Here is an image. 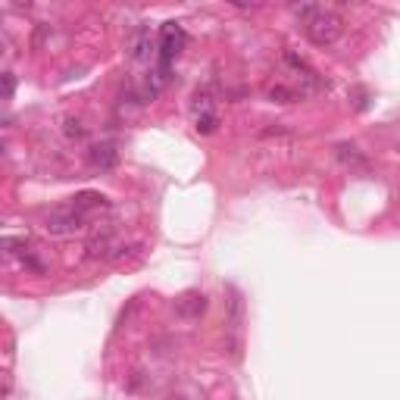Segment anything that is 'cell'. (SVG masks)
Wrapping results in <instances>:
<instances>
[{"label": "cell", "instance_id": "cell-1", "mask_svg": "<svg viewBox=\"0 0 400 400\" xmlns=\"http://www.w3.org/2000/svg\"><path fill=\"white\" fill-rule=\"evenodd\" d=\"M188 44V31L178 22H163L159 25V38H157V76L159 82H166L172 72V63L178 59V53Z\"/></svg>", "mask_w": 400, "mask_h": 400}, {"label": "cell", "instance_id": "cell-2", "mask_svg": "<svg viewBox=\"0 0 400 400\" xmlns=\"http://www.w3.org/2000/svg\"><path fill=\"white\" fill-rule=\"evenodd\" d=\"M303 29H306V38H310L316 48H329V44H335L338 38H341L344 22H341V16H338L335 10L316 6V13L303 19Z\"/></svg>", "mask_w": 400, "mask_h": 400}, {"label": "cell", "instance_id": "cell-3", "mask_svg": "<svg viewBox=\"0 0 400 400\" xmlns=\"http://www.w3.org/2000/svg\"><path fill=\"white\" fill-rule=\"evenodd\" d=\"M85 222H88V216H82V213H76L69 206V210L50 213V216L44 219V231L53 235V238H66V235H76V231H82Z\"/></svg>", "mask_w": 400, "mask_h": 400}, {"label": "cell", "instance_id": "cell-4", "mask_svg": "<svg viewBox=\"0 0 400 400\" xmlns=\"http://www.w3.org/2000/svg\"><path fill=\"white\" fill-rule=\"evenodd\" d=\"M129 57L135 59V63H150V59H157V41H153V35H150L148 25H141V29L131 35Z\"/></svg>", "mask_w": 400, "mask_h": 400}, {"label": "cell", "instance_id": "cell-5", "mask_svg": "<svg viewBox=\"0 0 400 400\" xmlns=\"http://www.w3.org/2000/svg\"><path fill=\"white\" fill-rule=\"evenodd\" d=\"M119 159V150L113 141H100L94 148H88V166H94V169H113Z\"/></svg>", "mask_w": 400, "mask_h": 400}, {"label": "cell", "instance_id": "cell-6", "mask_svg": "<svg viewBox=\"0 0 400 400\" xmlns=\"http://www.w3.org/2000/svg\"><path fill=\"white\" fill-rule=\"evenodd\" d=\"M176 313H178L182 319H197V316H203V313H206V297L197 294V291H191V294L178 297Z\"/></svg>", "mask_w": 400, "mask_h": 400}, {"label": "cell", "instance_id": "cell-7", "mask_svg": "<svg viewBox=\"0 0 400 400\" xmlns=\"http://www.w3.org/2000/svg\"><path fill=\"white\" fill-rule=\"evenodd\" d=\"M103 206H110V200L103 194H97V191H82V194L72 197V210L82 213V216H88V213H94V210H103Z\"/></svg>", "mask_w": 400, "mask_h": 400}, {"label": "cell", "instance_id": "cell-8", "mask_svg": "<svg viewBox=\"0 0 400 400\" xmlns=\"http://www.w3.org/2000/svg\"><path fill=\"white\" fill-rule=\"evenodd\" d=\"M113 235L110 231H97L88 244H85V257L88 259H100V257H113Z\"/></svg>", "mask_w": 400, "mask_h": 400}, {"label": "cell", "instance_id": "cell-9", "mask_svg": "<svg viewBox=\"0 0 400 400\" xmlns=\"http://www.w3.org/2000/svg\"><path fill=\"white\" fill-rule=\"evenodd\" d=\"M229 325H231V331H238L241 329V316H244V303H241V294L238 291H231V300H229Z\"/></svg>", "mask_w": 400, "mask_h": 400}, {"label": "cell", "instance_id": "cell-10", "mask_svg": "<svg viewBox=\"0 0 400 400\" xmlns=\"http://www.w3.org/2000/svg\"><path fill=\"white\" fill-rule=\"evenodd\" d=\"M338 159H341V163H348V166H357V169H366V159L357 153V148H348V144H341V148H338Z\"/></svg>", "mask_w": 400, "mask_h": 400}, {"label": "cell", "instance_id": "cell-11", "mask_svg": "<svg viewBox=\"0 0 400 400\" xmlns=\"http://www.w3.org/2000/svg\"><path fill=\"white\" fill-rule=\"evenodd\" d=\"M63 131H66V138H69V141H85V138H88V129H85L78 119H66Z\"/></svg>", "mask_w": 400, "mask_h": 400}, {"label": "cell", "instance_id": "cell-12", "mask_svg": "<svg viewBox=\"0 0 400 400\" xmlns=\"http://www.w3.org/2000/svg\"><path fill=\"white\" fill-rule=\"evenodd\" d=\"M266 97L269 100H276V103H294L297 94L291 88H285V85H272L269 91H266Z\"/></svg>", "mask_w": 400, "mask_h": 400}, {"label": "cell", "instance_id": "cell-13", "mask_svg": "<svg viewBox=\"0 0 400 400\" xmlns=\"http://www.w3.org/2000/svg\"><path fill=\"white\" fill-rule=\"evenodd\" d=\"M13 94H16V76L3 72V100H13Z\"/></svg>", "mask_w": 400, "mask_h": 400}, {"label": "cell", "instance_id": "cell-14", "mask_svg": "<svg viewBox=\"0 0 400 400\" xmlns=\"http://www.w3.org/2000/svg\"><path fill=\"white\" fill-rule=\"evenodd\" d=\"M3 248H6V253H19V248H25V241H19V238H3Z\"/></svg>", "mask_w": 400, "mask_h": 400}, {"label": "cell", "instance_id": "cell-15", "mask_svg": "<svg viewBox=\"0 0 400 400\" xmlns=\"http://www.w3.org/2000/svg\"><path fill=\"white\" fill-rule=\"evenodd\" d=\"M166 400H185V397H166Z\"/></svg>", "mask_w": 400, "mask_h": 400}]
</instances>
